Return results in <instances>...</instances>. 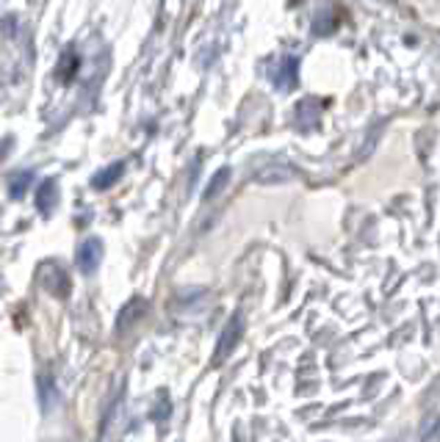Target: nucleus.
Wrapping results in <instances>:
<instances>
[{
	"instance_id": "0eeeda50",
	"label": "nucleus",
	"mask_w": 440,
	"mask_h": 442,
	"mask_svg": "<svg viewBox=\"0 0 440 442\" xmlns=\"http://www.w3.org/2000/svg\"><path fill=\"white\" fill-rule=\"evenodd\" d=\"M227 180H230V169H219V172L214 175V180H211V186L203 191V197H205V200H214L221 188L227 186Z\"/></svg>"
},
{
	"instance_id": "39448f33",
	"label": "nucleus",
	"mask_w": 440,
	"mask_h": 442,
	"mask_svg": "<svg viewBox=\"0 0 440 442\" xmlns=\"http://www.w3.org/2000/svg\"><path fill=\"white\" fill-rule=\"evenodd\" d=\"M44 285H47L56 296H67V293H69V279H67V274H64L61 268H56V265H47V268H44Z\"/></svg>"
},
{
	"instance_id": "423d86ee",
	"label": "nucleus",
	"mask_w": 440,
	"mask_h": 442,
	"mask_svg": "<svg viewBox=\"0 0 440 442\" xmlns=\"http://www.w3.org/2000/svg\"><path fill=\"white\" fill-rule=\"evenodd\" d=\"M122 172H125V163L108 166V169H103L100 175H94V180H92V183H94V188H100V191H103V188H108L114 180H119V175H122Z\"/></svg>"
},
{
	"instance_id": "7ed1b4c3",
	"label": "nucleus",
	"mask_w": 440,
	"mask_h": 442,
	"mask_svg": "<svg viewBox=\"0 0 440 442\" xmlns=\"http://www.w3.org/2000/svg\"><path fill=\"white\" fill-rule=\"evenodd\" d=\"M144 312H147V301H144V299H133V301H128V304L122 307L119 318H117V332H119V335H122V332H128V326H130L133 321H139Z\"/></svg>"
},
{
	"instance_id": "1a4fd4ad",
	"label": "nucleus",
	"mask_w": 440,
	"mask_h": 442,
	"mask_svg": "<svg viewBox=\"0 0 440 442\" xmlns=\"http://www.w3.org/2000/svg\"><path fill=\"white\" fill-rule=\"evenodd\" d=\"M31 186V172H25V175H14L11 177V186H8V194L11 197H22V191Z\"/></svg>"
},
{
	"instance_id": "20e7f679",
	"label": "nucleus",
	"mask_w": 440,
	"mask_h": 442,
	"mask_svg": "<svg viewBox=\"0 0 440 442\" xmlns=\"http://www.w3.org/2000/svg\"><path fill=\"white\" fill-rule=\"evenodd\" d=\"M56 202H58V183H56V180L42 183V188H39V194H36V208H39V213H44V216L53 213Z\"/></svg>"
},
{
	"instance_id": "f03ea898",
	"label": "nucleus",
	"mask_w": 440,
	"mask_h": 442,
	"mask_svg": "<svg viewBox=\"0 0 440 442\" xmlns=\"http://www.w3.org/2000/svg\"><path fill=\"white\" fill-rule=\"evenodd\" d=\"M100 263H103V240L100 238L83 240L81 249H78V268L83 274H92V271L100 268Z\"/></svg>"
},
{
	"instance_id": "6e6552de",
	"label": "nucleus",
	"mask_w": 440,
	"mask_h": 442,
	"mask_svg": "<svg viewBox=\"0 0 440 442\" xmlns=\"http://www.w3.org/2000/svg\"><path fill=\"white\" fill-rule=\"evenodd\" d=\"M291 177H294V172H288V169H266V172H260L263 183H285Z\"/></svg>"
},
{
	"instance_id": "f257e3e1",
	"label": "nucleus",
	"mask_w": 440,
	"mask_h": 442,
	"mask_svg": "<svg viewBox=\"0 0 440 442\" xmlns=\"http://www.w3.org/2000/svg\"><path fill=\"white\" fill-rule=\"evenodd\" d=\"M244 337V318H241V312H232V318L224 324V329H221V337H219V346H217V360H224L235 346H238V340Z\"/></svg>"
}]
</instances>
